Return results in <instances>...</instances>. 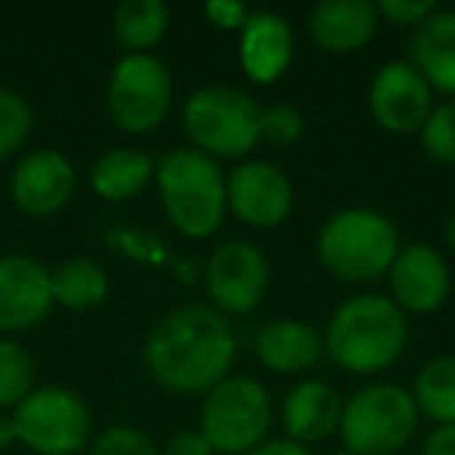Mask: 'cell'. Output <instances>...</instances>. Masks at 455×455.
Segmentation results:
<instances>
[{"label": "cell", "mask_w": 455, "mask_h": 455, "mask_svg": "<svg viewBox=\"0 0 455 455\" xmlns=\"http://www.w3.org/2000/svg\"><path fill=\"white\" fill-rule=\"evenodd\" d=\"M235 328L212 306H181L156 322L144 347L147 371L172 393H203L231 374Z\"/></svg>", "instance_id": "obj_1"}, {"label": "cell", "mask_w": 455, "mask_h": 455, "mask_svg": "<svg viewBox=\"0 0 455 455\" xmlns=\"http://www.w3.org/2000/svg\"><path fill=\"white\" fill-rule=\"evenodd\" d=\"M324 353L349 374L387 371L409 343L405 312L380 293H359L337 306L324 331Z\"/></svg>", "instance_id": "obj_2"}, {"label": "cell", "mask_w": 455, "mask_h": 455, "mask_svg": "<svg viewBox=\"0 0 455 455\" xmlns=\"http://www.w3.org/2000/svg\"><path fill=\"white\" fill-rule=\"evenodd\" d=\"M153 178L159 184L165 215L184 237L203 241L219 231L228 212V200L225 172L212 156L194 147H178L159 159Z\"/></svg>", "instance_id": "obj_3"}, {"label": "cell", "mask_w": 455, "mask_h": 455, "mask_svg": "<svg viewBox=\"0 0 455 455\" xmlns=\"http://www.w3.org/2000/svg\"><path fill=\"white\" fill-rule=\"evenodd\" d=\"M399 231L384 212L340 209L315 237L318 262L347 284H368L390 272L399 253Z\"/></svg>", "instance_id": "obj_4"}, {"label": "cell", "mask_w": 455, "mask_h": 455, "mask_svg": "<svg viewBox=\"0 0 455 455\" xmlns=\"http://www.w3.org/2000/svg\"><path fill=\"white\" fill-rule=\"evenodd\" d=\"M259 103L231 84H203L184 100L190 147L212 159H241L259 144Z\"/></svg>", "instance_id": "obj_5"}, {"label": "cell", "mask_w": 455, "mask_h": 455, "mask_svg": "<svg viewBox=\"0 0 455 455\" xmlns=\"http://www.w3.org/2000/svg\"><path fill=\"white\" fill-rule=\"evenodd\" d=\"M418 405L411 393L390 380H374L343 399L340 434L343 449L355 455H399L415 436Z\"/></svg>", "instance_id": "obj_6"}, {"label": "cell", "mask_w": 455, "mask_h": 455, "mask_svg": "<svg viewBox=\"0 0 455 455\" xmlns=\"http://www.w3.org/2000/svg\"><path fill=\"white\" fill-rule=\"evenodd\" d=\"M272 396L256 378L228 374L203 396L200 434L221 455H247L266 443L272 427Z\"/></svg>", "instance_id": "obj_7"}, {"label": "cell", "mask_w": 455, "mask_h": 455, "mask_svg": "<svg viewBox=\"0 0 455 455\" xmlns=\"http://www.w3.org/2000/svg\"><path fill=\"white\" fill-rule=\"evenodd\" d=\"M16 440L38 455H72L91 440V411L82 396L66 387L32 390L13 409Z\"/></svg>", "instance_id": "obj_8"}, {"label": "cell", "mask_w": 455, "mask_h": 455, "mask_svg": "<svg viewBox=\"0 0 455 455\" xmlns=\"http://www.w3.org/2000/svg\"><path fill=\"white\" fill-rule=\"evenodd\" d=\"M109 119L128 134H147L172 109V72L153 53H125L107 84Z\"/></svg>", "instance_id": "obj_9"}, {"label": "cell", "mask_w": 455, "mask_h": 455, "mask_svg": "<svg viewBox=\"0 0 455 455\" xmlns=\"http://www.w3.org/2000/svg\"><path fill=\"white\" fill-rule=\"evenodd\" d=\"M272 268L256 243L250 241H228L212 250L203 284L212 299V309L221 315H247L266 297Z\"/></svg>", "instance_id": "obj_10"}, {"label": "cell", "mask_w": 455, "mask_h": 455, "mask_svg": "<svg viewBox=\"0 0 455 455\" xmlns=\"http://www.w3.org/2000/svg\"><path fill=\"white\" fill-rule=\"evenodd\" d=\"M228 209L250 228H278L293 209V184L275 163L247 159L225 175Z\"/></svg>", "instance_id": "obj_11"}, {"label": "cell", "mask_w": 455, "mask_h": 455, "mask_svg": "<svg viewBox=\"0 0 455 455\" xmlns=\"http://www.w3.org/2000/svg\"><path fill=\"white\" fill-rule=\"evenodd\" d=\"M368 107L380 128L393 134H411L421 132L427 122L434 109V91L409 60H393L374 72Z\"/></svg>", "instance_id": "obj_12"}, {"label": "cell", "mask_w": 455, "mask_h": 455, "mask_svg": "<svg viewBox=\"0 0 455 455\" xmlns=\"http://www.w3.org/2000/svg\"><path fill=\"white\" fill-rule=\"evenodd\" d=\"M387 278H390L393 303L403 312H415V315H427V312L440 309L449 299V287H452L446 259L427 243L399 247Z\"/></svg>", "instance_id": "obj_13"}, {"label": "cell", "mask_w": 455, "mask_h": 455, "mask_svg": "<svg viewBox=\"0 0 455 455\" xmlns=\"http://www.w3.org/2000/svg\"><path fill=\"white\" fill-rule=\"evenodd\" d=\"M53 309L51 272L28 256L0 259V331H28Z\"/></svg>", "instance_id": "obj_14"}, {"label": "cell", "mask_w": 455, "mask_h": 455, "mask_svg": "<svg viewBox=\"0 0 455 455\" xmlns=\"http://www.w3.org/2000/svg\"><path fill=\"white\" fill-rule=\"evenodd\" d=\"M76 190V169L60 150H32L16 165L10 194L28 215H53Z\"/></svg>", "instance_id": "obj_15"}, {"label": "cell", "mask_w": 455, "mask_h": 455, "mask_svg": "<svg viewBox=\"0 0 455 455\" xmlns=\"http://www.w3.org/2000/svg\"><path fill=\"white\" fill-rule=\"evenodd\" d=\"M293 60V28L284 16L250 13L241 28V66L256 84H275Z\"/></svg>", "instance_id": "obj_16"}, {"label": "cell", "mask_w": 455, "mask_h": 455, "mask_svg": "<svg viewBox=\"0 0 455 455\" xmlns=\"http://www.w3.org/2000/svg\"><path fill=\"white\" fill-rule=\"evenodd\" d=\"M309 35L328 53H353L374 38L380 26L371 0H322L306 16Z\"/></svg>", "instance_id": "obj_17"}, {"label": "cell", "mask_w": 455, "mask_h": 455, "mask_svg": "<svg viewBox=\"0 0 455 455\" xmlns=\"http://www.w3.org/2000/svg\"><path fill=\"white\" fill-rule=\"evenodd\" d=\"M340 411L343 399L334 387L324 380H299L281 405L287 440L299 443V446L328 440L340 427Z\"/></svg>", "instance_id": "obj_18"}, {"label": "cell", "mask_w": 455, "mask_h": 455, "mask_svg": "<svg viewBox=\"0 0 455 455\" xmlns=\"http://www.w3.org/2000/svg\"><path fill=\"white\" fill-rule=\"evenodd\" d=\"M409 63L424 76L430 91L455 100V10L430 13L409 38Z\"/></svg>", "instance_id": "obj_19"}, {"label": "cell", "mask_w": 455, "mask_h": 455, "mask_svg": "<svg viewBox=\"0 0 455 455\" xmlns=\"http://www.w3.org/2000/svg\"><path fill=\"white\" fill-rule=\"evenodd\" d=\"M324 353V340L312 324L299 318H275L256 334V359L278 374L312 368Z\"/></svg>", "instance_id": "obj_20"}, {"label": "cell", "mask_w": 455, "mask_h": 455, "mask_svg": "<svg viewBox=\"0 0 455 455\" xmlns=\"http://www.w3.org/2000/svg\"><path fill=\"white\" fill-rule=\"evenodd\" d=\"M156 172V163L147 156L144 150H134V147H116L107 150L91 169V188L97 190V196L103 200H132L134 194L147 188V181Z\"/></svg>", "instance_id": "obj_21"}, {"label": "cell", "mask_w": 455, "mask_h": 455, "mask_svg": "<svg viewBox=\"0 0 455 455\" xmlns=\"http://www.w3.org/2000/svg\"><path fill=\"white\" fill-rule=\"evenodd\" d=\"M51 293L53 303L66 306L72 312H88L107 299L109 278L97 262L91 259H69L51 272Z\"/></svg>", "instance_id": "obj_22"}, {"label": "cell", "mask_w": 455, "mask_h": 455, "mask_svg": "<svg viewBox=\"0 0 455 455\" xmlns=\"http://www.w3.org/2000/svg\"><path fill=\"white\" fill-rule=\"evenodd\" d=\"M113 32L128 53H147L169 32V7L163 0H125L113 16Z\"/></svg>", "instance_id": "obj_23"}, {"label": "cell", "mask_w": 455, "mask_h": 455, "mask_svg": "<svg viewBox=\"0 0 455 455\" xmlns=\"http://www.w3.org/2000/svg\"><path fill=\"white\" fill-rule=\"evenodd\" d=\"M411 399L418 415H427L436 424H455V355H436L411 384Z\"/></svg>", "instance_id": "obj_24"}, {"label": "cell", "mask_w": 455, "mask_h": 455, "mask_svg": "<svg viewBox=\"0 0 455 455\" xmlns=\"http://www.w3.org/2000/svg\"><path fill=\"white\" fill-rule=\"evenodd\" d=\"M35 362L20 343L0 340V405H20L32 393Z\"/></svg>", "instance_id": "obj_25"}, {"label": "cell", "mask_w": 455, "mask_h": 455, "mask_svg": "<svg viewBox=\"0 0 455 455\" xmlns=\"http://www.w3.org/2000/svg\"><path fill=\"white\" fill-rule=\"evenodd\" d=\"M421 147L436 163L455 165V100L430 109L427 122L421 125Z\"/></svg>", "instance_id": "obj_26"}, {"label": "cell", "mask_w": 455, "mask_h": 455, "mask_svg": "<svg viewBox=\"0 0 455 455\" xmlns=\"http://www.w3.org/2000/svg\"><path fill=\"white\" fill-rule=\"evenodd\" d=\"M32 128V109L16 91L0 88V159L16 153L28 138Z\"/></svg>", "instance_id": "obj_27"}, {"label": "cell", "mask_w": 455, "mask_h": 455, "mask_svg": "<svg viewBox=\"0 0 455 455\" xmlns=\"http://www.w3.org/2000/svg\"><path fill=\"white\" fill-rule=\"evenodd\" d=\"M91 455H159V449L147 434L128 427V424H116L97 436Z\"/></svg>", "instance_id": "obj_28"}, {"label": "cell", "mask_w": 455, "mask_h": 455, "mask_svg": "<svg viewBox=\"0 0 455 455\" xmlns=\"http://www.w3.org/2000/svg\"><path fill=\"white\" fill-rule=\"evenodd\" d=\"M259 138H266L268 144L287 147L293 140L303 138V116L291 103H278V107L262 109L259 116Z\"/></svg>", "instance_id": "obj_29"}, {"label": "cell", "mask_w": 455, "mask_h": 455, "mask_svg": "<svg viewBox=\"0 0 455 455\" xmlns=\"http://www.w3.org/2000/svg\"><path fill=\"white\" fill-rule=\"evenodd\" d=\"M374 7H378L380 20H387L390 26H411V28H418L430 13H436L434 0H380Z\"/></svg>", "instance_id": "obj_30"}, {"label": "cell", "mask_w": 455, "mask_h": 455, "mask_svg": "<svg viewBox=\"0 0 455 455\" xmlns=\"http://www.w3.org/2000/svg\"><path fill=\"white\" fill-rule=\"evenodd\" d=\"M203 13L212 26L225 28V32H241L243 22L250 20V10L243 4H235V0H209Z\"/></svg>", "instance_id": "obj_31"}, {"label": "cell", "mask_w": 455, "mask_h": 455, "mask_svg": "<svg viewBox=\"0 0 455 455\" xmlns=\"http://www.w3.org/2000/svg\"><path fill=\"white\" fill-rule=\"evenodd\" d=\"M163 455H215V452H212V446L203 440L200 430H184V434H175L165 443Z\"/></svg>", "instance_id": "obj_32"}, {"label": "cell", "mask_w": 455, "mask_h": 455, "mask_svg": "<svg viewBox=\"0 0 455 455\" xmlns=\"http://www.w3.org/2000/svg\"><path fill=\"white\" fill-rule=\"evenodd\" d=\"M421 455H455V424H436L424 440Z\"/></svg>", "instance_id": "obj_33"}, {"label": "cell", "mask_w": 455, "mask_h": 455, "mask_svg": "<svg viewBox=\"0 0 455 455\" xmlns=\"http://www.w3.org/2000/svg\"><path fill=\"white\" fill-rule=\"evenodd\" d=\"M247 455H312V452H309V446H299V443L281 436V440L259 443V446H256L253 452H247Z\"/></svg>", "instance_id": "obj_34"}, {"label": "cell", "mask_w": 455, "mask_h": 455, "mask_svg": "<svg viewBox=\"0 0 455 455\" xmlns=\"http://www.w3.org/2000/svg\"><path fill=\"white\" fill-rule=\"evenodd\" d=\"M16 440V427H13V418L10 415H0V452Z\"/></svg>", "instance_id": "obj_35"}, {"label": "cell", "mask_w": 455, "mask_h": 455, "mask_svg": "<svg viewBox=\"0 0 455 455\" xmlns=\"http://www.w3.org/2000/svg\"><path fill=\"white\" fill-rule=\"evenodd\" d=\"M443 237H446V247L455 253V212L449 215V221H446V228H443Z\"/></svg>", "instance_id": "obj_36"}, {"label": "cell", "mask_w": 455, "mask_h": 455, "mask_svg": "<svg viewBox=\"0 0 455 455\" xmlns=\"http://www.w3.org/2000/svg\"><path fill=\"white\" fill-rule=\"evenodd\" d=\"M331 455H355V452H349V449H337V452H331Z\"/></svg>", "instance_id": "obj_37"}]
</instances>
